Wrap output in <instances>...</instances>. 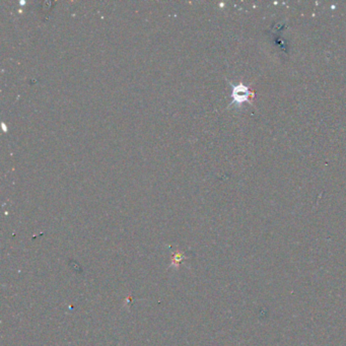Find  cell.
Segmentation results:
<instances>
[{
	"mask_svg": "<svg viewBox=\"0 0 346 346\" xmlns=\"http://www.w3.org/2000/svg\"><path fill=\"white\" fill-rule=\"evenodd\" d=\"M249 97H250V92L246 87H244L243 85H240L238 87H234V91H233L234 101L233 103L242 104L243 101L248 100Z\"/></svg>",
	"mask_w": 346,
	"mask_h": 346,
	"instance_id": "6da1fadb",
	"label": "cell"
}]
</instances>
